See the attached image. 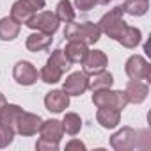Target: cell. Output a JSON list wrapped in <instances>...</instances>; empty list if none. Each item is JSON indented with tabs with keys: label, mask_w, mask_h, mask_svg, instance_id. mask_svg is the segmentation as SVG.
<instances>
[{
	"label": "cell",
	"mask_w": 151,
	"mask_h": 151,
	"mask_svg": "<svg viewBox=\"0 0 151 151\" xmlns=\"http://www.w3.org/2000/svg\"><path fill=\"white\" fill-rule=\"evenodd\" d=\"M64 37L68 41H82L89 46V45H94L100 41L101 30H100L98 23H93V22H84V23L69 22V23H66Z\"/></svg>",
	"instance_id": "obj_1"
},
{
	"label": "cell",
	"mask_w": 151,
	"mask_h": 151,
	"mask_svg": "<svg viewBox=\"0 0 151 151\" xmlns=\"http://www.w3.org/2000/svg\"><path fill=\"white\" fill-rule=\"evenodd\" d=\"M98 27H100L101 34H105V36H109L110 39H116V41H117V39L121 37V34L124 32V29L128 27L126 22L123 20V7L117 6V7L110 9L109 13H105V14L100 18Z\"/></svg>",
	"instance_id": "obj_2"
},
{
	"label": "cell",
	"mask_w": 151,
	"mask_h": 151,
	"mask_svg": "<svg viewBox=\"0 0 151 151\" xmlns=\"http://www.w3.org/2000/svg\"><path fill=\"white\" fill-rule=\"evenodd\" d=\"M93 103L96 107H112L117 110L126 109L128 100L124 91H112L109 89H100V91H93Z\"/></svg>",
	"instance_id": "obj_3"
},
{
	"label": "cell",
	"mask_w": 151,
	"mask_h": 151,
	"mask_svg": "<svg viewBox=\"0 0 151 151\" xmlns=\"http://www.w3.org/2000/svg\"><path fill=\"white\" fill-rule=\"evenodd\" d=\"M59 23L60 22L57 20L55 13H52V11H37V13H34V16L25 25L29 29H32V30H37V32L53 36L59 30Z\"/></svg>",
	"instance_id": "obj_4"
},
{
	"label": "cell",
	"mask_w": 151,
	"mask_h": 151,
	"mask_svg": "<svg viewBox=\"0 0 151 151\" xmlns=\"http://www.w3.org/2000/svg\"><path fill=\"white\" fill-rule=\"evenodd\" d=\"M142 132L133 130L132 126H124L121 130H117L112 137H110V146L116 151H132L139 146V137Z\"/></svg>",
	"instance_id": "obj_5"
},
{
	"label": "cell",
	"mask_w": 151,
	"mask_h": 151,
	"mask_svg": "<svg viewBox=\"0 0 151 151\" xmlns=\"http://www.w3.org/2000/svg\"><path fill=\"white\" fill-rule=\"evenodd\" d=\"M124 71L130 77V80L151 82V66L142 55H132L124 64Z\"/></svg>",
	"instance_id": "obj_6"
},
{
	"label": "cell",
	"mask_w": 151,
	"mask_h": 151,
	"mask_svg": "<svg viewBox=\"0 0 151 151\" xmlns=\"http://www.w3.org/2000/svg\"><path fill=\"white\" fill-rule=\"evenodd\" d=\"M37 77H39V73L36 66L29 60H20L13 68V78L20 86H34L37 82Z\"/></svg>",
	"instance_id": "obj_7"
},
{
	"label": "cell",
	"mask_w": 151,
	"mask_h": 151,
	"mask_svg": "<svg viewBox=\"0 0 151 151\" xmlns=\"http://www.w3.org/2000/svg\"><path fill=\"white\" fill-rule=\"evenodd\" d=\"M87 89H89V77L84 71L71 73L62 84V91H66L69 96H82Z\"/></svg>",
	"instance_id": "obj_8"
},
{
	"label": "cell",
	"mask_w": 151,
	"mask_h": 151,
	"mask_svg": "<svg viewBox=\"0 0 151 151\" xmlns=\"http://www.w3.org/2000/svg\"><path fill=\"white\" fill-rule=\"evenodd\" d=\"M41 124H43V119L37 114H32V112H25L23 110L22 116L16 121V133H20L23 137L36 135V133H39Z\"/></svg>",
	"instance_id": "obj_9"
},
{
	"label": "cell",
	"mask_w": 151,
	"mask_h": 151,
	"mask_svg": "<svg viewBox=\"0 0 151 151\" xmlns=\"http://www.w3.org/2000/svg\"><path fill=\"white\" fill-rule=\"evenodd\" d=\"M80 64L84 66V73L86 75H93V73L107 69L109 59H107L105 52H101V50H89L87 55H86V59Z\"/></svg>",
	"instance_id": "obj_10"
},
{
	"label": "cell",
	"mask_w": 151,
	"mask_h": 151,
	"mask_svg": "<svg viewBox=\"0 0 151 151\" xmlns=\"http://www.w3.org/2000/svg\"><path fill=\"white\" fill-rule=\"evenodd\" d=\"M45 107H46V110H50L53 114H60L69 107V94L62 89H53V91L46 93Z\"/></svg>",
	"instance_id": "obj_11"
},
{
	"label": "cell",
	"mask_w": 151,
	"mask_h": 151,
	"mask_svg": "<svg viewBox=\"0 0 151 151\" xmlns=\"http://www.w3.org/2000/svg\"><path fill=\"white\" fill-rule=\"evenodd\" d=\"M124 94H126V100L128 103H142L147 94H149V87H147V82L144 80H130L126 84V89H124Z\"/></svg>",
	"instance_id": "obj_12"
},
{
	"label": "cell",
	"mask_w": 151,
	"mask_h": 151,
	"mask_svg": "<svg viewBox=\"0 0 151 151\" xmlns=\"http://www.w3.org/2000/svg\"><path fill=\"white\" fill-rule=\"evenodd\" d=\"M96 121L100 123V126H103L107 130H112L121 123V110L112 109V107H98Z\"/></svg>",
	"instance_id": "obj_13"
},
{
	"label": "cell",
	"mask_w": 151,
	"mask_h": 151,
	"mask_svg": "<svg viewBox=\"0 0 151 151\" xmlns=\"http://www.w3.org/2000/svg\"><path fill=\"white\" fill-rule=\"evenodd\" d=\"M39 139H45V140H50V142H60L62 135H64V130H62V123L57 121V119H48V121H43L41 128H39Z\"/></svg>",
	"instance_id": "obj_14"
},
{
	"label": "cell",
	"mask_w": 151,
	"mask_h": 151,
	"mask_svg": "<svg viewBox=\"0 0 151 151\" xmlns=\"http://www.w3.org/2000/svg\"><path fill=\"white\" fill-rule=\"evenodd\" d=\"M87 52H89V48H87V45L82 43V41H68L66 48L62 50V53L66 55V59H68L71 64L82 62V60L86 59Z\"/></svg>",
	"instance_id": "obj_15"
},
{
	"label": "cell",
	"mask_w": 151,
	"mask_h": 151,
	"mask_svg": "<svg viewBox=\"0 0 151 151\" xmlns=\"http://www.w3.org/2000/svg\"><path fill=\"white\" fill-rule=\"evenodd\" d=\"M34 13L36 11L25 2V0H16V2L13 4V7H11V18L14 22H18L20 25H25L34 16Z\"/></svg>",
	"instance_id": "obj_16"
},
{
	"label": "cell",
	"mask_w": 151,
	"mask_h": 151,
	"mask_svg": "<svg viewBox=\"0 0 151 151\" xmlns=\"http://www.w3.org/2000/svg\"><path fill=\"white\" fill-rule=\"evenodd\" d=\"M20 23L14 22L11 16H6L0 20V39L2 41H13L20 34Z\"/></svg>",
	"instance_id": "obj_17"
},
{
	"label": "cell",
	"mask_w": 151,
	"mask_h": 151,
	"mask_svg": "<svg viewBox=\"0 0 151 151\" xmlns=\"http://www.w3.org/2000/svg\"><path fill=\"white\" fill-rule=\"evenodd\" d=\"M114 84V77L112 73H109L107 69L93 73L91 78H89V89L91 91H100V89H109Z\"/></svg>",
	"instance_id": "obj_18"
},
{
	"label": "cell",
	"mask_w": 151,
	"mask_h": 151,
	"mask_svg": "<svg viewBox=\"0 0 151 151\" xmlns=\"http://www.w3.org/2000/svg\"><path fill=\"white\" fill-rule=\"evenodd\" d=\"M50 45H52V36L43 34V32H34L25 41V46H27L29 52H41V50L48 48Z\"/></svg>",
	"instance_id": "obj_19"
},
{
	"label": "cell",
	"mask_w": 151,
	"mask_h": 151,
	"mask_svg": "<svg viewBox=\"0 0 151 151\" xmlns=\"http://www.w3.org/2000/svg\"><path fill=\"white\" fill-rule=\"evenodd\" d=\"M22 112H23V109L20 105L7 103L2 109V112H0V124H7V126H11V128L16 130V121L22 116Z\"/></svg>",
	"instance_id": "obj_20"
},
{
	"label": "cell",
	"mask_w": 151,
	"mask_h": 151,
	"mask_svg": "<svg viewBox=\"0 0 151 151\" xmlns=\"http://www.w3.org/2000/svg\"><path fill=\"white\" fill-rule=\"evenodd\" d=\"M121 7H123V13L130 16H144L149 9V0H124V4Z\"/></svg>",
	"instance_id": "obj_21"
},
{
	"label": "cell",
	"mask_w": 151,
	"mask_h": 151,
	"mask_svg": "<svg viewBox=\"0 0 151 151\" xmlns=\"http://www.w3.org/2000/svg\"><path fill=\"white\" fill-rule=\"evenodd\" d=\"M117 41H119L124 48H135V46L140 45V41H142V34H140V30H139L137 27H130V25H128Z\"/></svg>",
	"instance_id": "obj_22"
},
{
	"label": "cell",
	"mask_w": 151,
	"mask_h": 151,
	"mask_svg": "<svg viewBox=\"0 0 151 151\" xmlns=\"http://www.w3.org/2000/svg\"><path fill=\"white\" fill-rule=\"evenodd\" d=\"M60 123H62L64 133H68V135H77V133H80V130H82V119H80L78 114H75V112L64 114V119H62Z\"/></svg>",
	"instance_id": "obj_23"
},
{
	"label": "cell",
	"mask_w": 151,
	"mask_h": 151,
	"mask_svg": "<svg viewBox=\"0 0 151 151\" xmlns=\"http://www.w3.org/2000/svg\"><path fill=\"white\" fill-rule=\"evenodd\" d=\"M55 16L59 22H64V23H69L75 20V7L69 0H59V4L55 7Z\"/></svg>",
	"instance_id": "obj_24"
},
{
	"label": "cell",
	"mask_w": 151,
	"mask_h": 151,
	"mask_svg": "<svg viewBox=\"0 0 151 151\" xmlns=\"http://www.w3.org/2000/svg\"><path fill=\"white\" fill-rule=\"evenodd\" d=\"M46 64H48V66L57 68L60 73H66V71H69V68H71V62L66 59V55L62 53V50H55V52L48 57Z\"/></svg>",
	"instance_id": "obj_25"
},
{
	"label": "cell",
	"mask_w": 151,
	"mask_h": 151,
	"mask_svg": "<svg viewBox=\"0 0 151 151\" xmlns=\"http://www.w3.org/2000/svg\"><path fill=\"white\" fill-rule=\"evenodd\" d=\"M62 75H64V73H60L57 68L48 66V64L39 71V77H41V80H43L45 84H57V82H60V80H62Z\"/></svg>",
	"instance_id": "obj_26"
},
{
	"label": "cell",
	"mask_w": 151,
	"mask_h": 151,
	"mask_svg": "<svg viewBox=\"0 0 151 151\" xmlns=\"http://www.w3.org/2000/svg\"><path fill=\"white\" fill-rule=\"evenodd\" d=\"M14 133H16L14 128H11V126H7V124H0V149H2V147H7V146L13 142Z\"/></svg>",
	"instance_id": "obj_27"
},
{
	"label": "cell",
	"mask_w": 151,
	"mask_h": 151,
	"mask_svg": "<svg viewBox=\"0 0 151 151\" xmlns=\"http://www.w3.org/2000/svg\"><path fill=\"white\" fill-rule=\"evenodd\" d=\"M36 147L39 151H57L59 149V144L57 142H50V140H45V139H39L36 142Z\"/></svg>",
	"instance_id": "obj_28"
},
{
	"label": "cell",
	"mask_w": 151,
	"mask_h": 151,
	"mask_svg": "<svg viewBox=\"0 0 151 151\" xmlns=\"http://www.w3.org/2000/svg\"><path fill=\"white\" fill-rule=\"evenodd\" d=\"M98 2L96 0H75V7L80 11H91Z\"/></svg>",
	"instance_id": "obj_29"
},
{
	"label": "cell",
	"mask_w": 151,
	"mask_h": 151,
	"mask_svg": "<svg viewBox=\"0 0 151 151\" xmlns=\"http://www.w3.org/2000/svg\"><path fill=\"white\" fill-rule=\"evenodd\" d=\"M66 149L68 151H71V149H86V144L84 142H80V140H77V139H73V140H69L68 144H66Z\"/></svg>",
	"instance_id": "obj_30"
},
{
	"label": "cell",
	"mask_w": 151,
	"mask_h": 151,
	"mask_svg": "<svg viewBox=\"0 0 151 151\" xmlns=\"http://www.w3.org/2000/svg\"><path fill=\"white\" fill-rule=\"evenodd\" d=\"M25 2L37 13V11H41L43 7H45V4H46V0H25Z\"/></svg>",
	"instance_id": "obj_31"
},
{
	"label": "cell",
	"mask_w": 151,
	"mask_h": 151,
	"mask_svg": "<svg viewBox=\"0 0 151 151\" xmlns=\"http://www.w3.org/2000/svg\"><path fill=\"white\" fill-rule=\"evenodd\" d=\"M7 105V100H6V96L2 94V93H0V112H2V109Z\"/></svg>",
	"instance_id": "obj_32"
},
{
	"label": "cell",
	"mask_w": 151,
	"mask_h": 151,
	"mask_svg": "<svg viewBox=\"0 0 151 151\" xmlns=\"http://www.w3.org/2000/svg\"><path fill=\"white\" fill-rule=\"evenodd\" d=\"M96 2H98V4H101V6H107L110 0H96Z\"/></svg>",
	"instance_id": "obj_33"
}]
</instances>
